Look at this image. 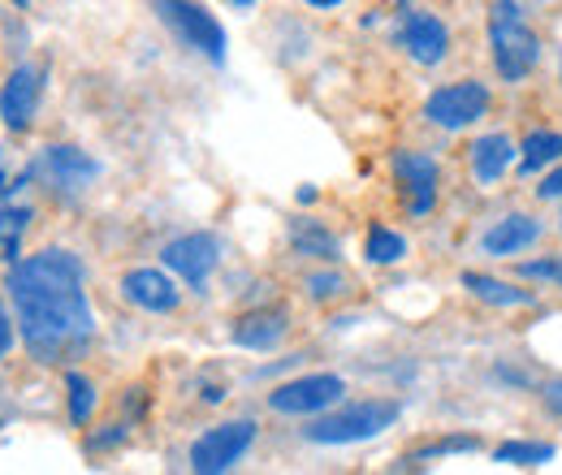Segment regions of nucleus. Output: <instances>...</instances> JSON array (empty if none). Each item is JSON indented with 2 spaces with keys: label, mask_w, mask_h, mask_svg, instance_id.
<instances>
[{
  "label": "nucleus",
  "mask_w": 562,
  "mask_h": 475,
  "mask_svg": "<svg viewBox=\"0 0 562 475\" xmlns=\"http://www.w3.org/2000/svg\"><path fill=\"white\" fill-rule=\"evenodd\" d=\"M31 220V207H0V247H4V260L13 264L18 260V238Z\"/></svg>",
  "instance_id": "obj_24"
},
{
  "label": "nucleus",
  "mask_w": 562,
  "mask_h": 475,
  "mask_svg": "<svg viewBox=\"0 0 562 475\" xmlns=\"http://www.w3.org/2000/svg\"><path fill=\"white\" fill-rule=\"evenodd\" d=\"M559 69H562V61H559Z\"/></svg>",
  "instance_id": "obj_34"
},
{
  "label": "nucleus",
  "mask_w": 562,
  "mask_h": 475,
  "mask_svg": "<svg viewBox=\"0 0 562 475\" xmlns=\"http://www.w3.org/2000/svg\"><path fill=\"white\" fill-rule=\"evenodd\" d=\"M493 459L506 463V467H546V463H554V445H546V441H502L493 450Z\"/></svg>",
  "instance_id": "obj_20"
},
{
  "label": "nucleus",
  "mask_w": 562,
  "mask_h": 475,
  "mask_svg": "<svg viewBox=\"0 0 562 475\" xmlns=\"http://www.w3.org/2000/svg\"><path fill=\"white\" fill-rule=\"evenodd\" d=\"M285 329H290L285 307H260V312H247V316L234 325V346L265 354V350H278L281 338H285Z\"/></svg>",
  "instance_id": "obj_15"
},
{
  "label": "nucleus",
  "mask_w": 562,
  "mask_h": 475,
  "mask_svg": "<svg viewBox=\"0 0 562 475\" xmlns=\"http://www.w3.org/2000/svg\"><path fill=\"white\" fill-rule=\"evenodd\" d=\"M229 4H238V9H251V4H256V0H229Z\"/></svg>",
  "instance_id": "obj_32"
},
{
  "label": "nucleus",
  "mask_w": 562,
  "mask_h": 475,
  "mask_svg": "<svg viewBox=\"0 0 562 475\" xmlns=\"http://www.w3.org/2000/svg\"><path fill=\"white\" fill-rule=\"evenodd\" d=\"M363 256L372 264H398L407 256V238L394 234V229H385V225H372L368 229V242H363Z\"/></svg>",
  "instance_id": "obj_21"
},
{
  "label": "nucleus",
  "mask_w": 562,
  "mask_h": 475,
  "mask_svg": "<svg viewBox=\"0 0 562 475\" xmlns=\"http://www.w3.org/2000/svg\"><path fill=\"white\" fill-rule=\"evenodd\" d=\"M44 78H48V73L40 66H18L9 73V82L0 87V122H4L13 135L35 122L40 100H44Z\"/></svg>",
  "instance_id": "obj_10"
},
{
  "label": "nucleus",
  "mask_w": 562,
  "mask_h": 475,
  "mask_svg": "<svg viewBox=\"0 0 562 475\" xmlns=\"http://www.w3.org/2000/svg\"><path fill=\"white\" fill-rule=\"evenodd\" d=\"M256 445V423L251 419H229L209 428L195 445H191V472L200 475H221L234 463H243V454Z\"/></svg>",
  "instance_id": "obj_7"
},
{
  "label": "nucleus",
  "mask_w": 562,
  "mask_h": 475,
  "mask_svg": "<svg viewBox=\"0 0 562 475\" xmlns=\"http://www.w3.org/2000/svg\"><path fill=\"white\" fill-rule=\"evenodd\" d=\"M394 178L407 195V207L412 216H428L432 204H437V182H441V169L432 156L424 151H394Z\"/></svg>",
  "instance_id": "obj_11"
},
{
  "label": "nucleus",
  "mask_w": 562,
  "mask_h": 475,
  "mask_svg": "<svg viewBox=\"0 0 562 475\" xmlns=\"http://www.w3.org/2000/svg\"><path fill=\"white\" fill-rule=\"evenodd\" d=\"M290 247H294L299 256H312V260H325V264L342 260V242H338L321 220H312V216H299V220L290 225Z\"/></svg>",
  "instance_id": "obj_17"
},
{
  "label": "nucleus",
  "mask_w": 562,
  "mask_h": 475,
  "mask_svg": "<svg viewBox=\"0 0 562 475\" xmlns=\"http://www.w3.org/2000/svg\"><path fill=\"white\" fill-rule=\"evenodd\" d=\"M515 143H510V135H481L476 143H472V173H476V182H485V186H493L506 169H510V160H515Z\"/></svg>",
  "instance_id": "obj_16"
},
{
  "label": "nucleus",
  "mask_w": 562,
  "mask_h": 475,
  "mask_svg": "<svg viewBox=\"0 0 562 475\" xmlns=\"http://www.w3.org/2000/svg\"><path fill=\"white\" fill-rule=\"evenodd\" d=\"M9 346H13V320H9V312H4V303H0V359L9 354Z\"/></svg>",
  "instance_id": "obj_28"
},
{
  "label": "nucleus",
  "mask_w": 562,
  "mask_h": 475,
  "mask_svg": "<svg viewBox=\"0 0 562 475\" xmlns=\"http://www.w3.org/2000/svg\"><path fill=\"white\" fill-rule=\"evenodd\" d=\"M347 394V381L334 372H316V376H299L285 381L269 394V407L278 415H325L329 407H338Z\"/></svg>",
  "instance_id": "obj_8"
},
{
  "label": "nucleus",
  "mask_w": 562,
  "mask_h": 475,
  "mask_svg": "<svg viewBox=\"0 0 562 475\" xmlns=\"http://www.w3.org/2000/svg\"><path fill=\"white\" fill-rule=\"evenodd\" d=\"M559 229H562V220H559Z\"/></svg>",
  "instance_id": "obj_33"
},
{
  "label": "nucleus",
  "mask_w": 562,
  "mask_h": 475,
  "mask_svg": "<svg viewBox=\"0 0 562 475\" xmlns=\"http://www.w3.org/2000/svg\"><path fill=\"white\" fill-rule=\"evenodd\" d=\"M541 398H546V407H550L562 419V381H550V385L541 389Z\"/></svg>",
  "instance_id": "obj_29"
},
{
  "label": "nucleus",
  "mask_w": 562,
  "mask_h": 475,
  "mask_svg": "<svg viewBox=\"0 0 562 475\" xmlns=\"http://www.w3.org/2000/svg\"><path fill=\"white\" fill-rule=\"evenodd\" d=\"M122 294L126 303H135L139 312H151V316H165V312H178L182 303V290L173 285V276L160 269H135L122 276Z\"/></svg>",
  "instance_id": "obj_13"
},
{
  "label": "nucleus",
  "mask_w": 562,
  "mask_h": 475,
  "mask_svg": "<svg viewBox=\"0 0 562 475\" xmlns=\"http://www.w3.org/2000/svg\"><path fill=\"white\" fill-rule=\"evenodd\" d=\"M398 44L407 48V57L412 61H420V66H437V61H446V53H450V31H446V22L437 18V13H407L403 18V31H398Z\"/></svg>",
  "instance_id": "obj_12"
},
{
  "label": "nucleus",
  "mask_w": 562,
  "mask_h": 475,
  "mask_svg": "<svg viewBox=\"0 0 562 475\" xmlns=\"http://www.w3.org/2000/svg\"><path fill=\"white\" fill-rule=\"evenodd\" d=\"M13 298L18 333L35 363H66L95 338V316L87 298V269L74 251L48 247L40 256L13 260L4 276Z\"/></svg>",
  "instance_id": "obj_1"
},
{
  "label": "nucleus",
  "mask_w": 562,
  "mask_h": 475,
  "mask_svg": "<svg viewBox=\"0 0 562 475\" xmlns=\"http://www.w3.org/2000/svg\"><path fill=\"white\" fill-rule=\"evenodd\" d=\"M490 48L493 66L506 82H524L541 61V39L528 26L524 9L515 0H493L490 9Z\"/></svg>",
  "instance_id": "obj_2"
},
{
  "label": "nucleus",
  "mask_w": 562,
  "mask_h": 475,
  "mask_svg": "<svg viewBox=\"0 0 562 475\" xmlns=\"http://www.w3.org/2000/svg\"><path fill=\"white\" fill-rule=\"evenodd\" d=\"M122 437H126V423H113V428H109L104 437H91V450H104V445H117Z\"/></svg>",
  "instance_id": "obj_30"
},
{
  "label": "nucleus",
  "mask_w": 562,
  "mask_h": 475,
  "mask_svg": "<svg viewBox=\"0 0 562 475\" xmlns=\"http://www.w3.org/2000/svg\"><path fill=\"white\" fill-rule=\"evenodd\" d=\"M537 200H562V160H559V169H550V173L541 178Z\"/></svg>",
  "instance_id": "obj_27"
},
{
  "label": "nucleus",
  "mask_w": 562,
  "mask_h": 475,
  "mask_svg": "<svg viewBox=\"0 0 562 475\" xmlns=\"http://www.w3.org/2000/svg\"><path fill=\"white\" fill-rule=\"evenodd\" d=\"M307 4H312V9H338L342 0H307Z\"/></svg>",
  "instance_id": "obj_31"
},
{
  "label": "nucleus",
  "mask_w": 562,
  "mask_h": 475,
  "mask_svg": "<svg viewBox=\"0 0 562 475\" xmlns=\"http://www.w3.org/2000/svg\"><path fill=\"white\" fill-rule=\"evenodd\" d=\"M524 281H541V285H562V256H541V260H524L519 264Z\"/></svg>",
  "instance_id": "obj_25"
},
{
  "label": "nucleus",
  "mask_w": 562,
  "mask_h": 475,
  "mask_svg": "<svg viewBox=\"0 0 562 475\" xmlns=\"http://www.w3.org/2000/svg\"><path fill=\"white\" fill-rule=\"evenodd\" d=\"M463 290H472V298H481V303H490V307H532V303H537L532 290L506 285V281L485 276V272H463Z\"/></svg>",
  "instance_id": "obj_18"
},
{
  "label": "nucleus",
  "mask_w": 562,
  "mask_h": 475,
  "mask_svg": "<svg viewBox=\"0 0 562 475\" xmlns=\"http://www.w3.org/2000/svg\"><path fill=\"white\" fill-rule=\"evenodd\" d=\"M66 389H70V423L82 428V423L95 415V385H91L82 372H70V376H66Z\"/></svg>",
  "instance_id": "obj_23"
},
{
  "label": "nucleus",
  "mask_w": 562,
  "mask_h": 475,
  "mask_svg": "<svg viewBox=\"0 0 562 475\" xmlns=\"http://www.w3.org/2000/svg\"><path fill=\"white\" fill-rule=\"evenodd\" d=\"M160 264L169 272H178L191 290H204L212 269L221 264V242H216V234H204V229L182 234V238H173V242L160 251Z\"/></svg>",
  "instance_id": "obj_9"
},
{
  "label": "nucleus",
  "mask_w": 562,
  "mask_h": 475,
  "mask_svg": "<svg viewBox=\"0 0 562 475\" xmlns=\"http://www.w3.org/2000/svg\"><path fill=\"white\" fill-rule=\"evenodd\" d=\"M31 169H35V178H40L53 195H61V200H74L82 186H91V182L100 178V160H91L82 147H70V143L44 147V151L31 160Z\"/></svg>",
  "instance_id": "obj_5"
},
{
  "label": "nucleus",
  "mask_w": 562,
  "mask_h": 475,
  "mask_svg": "<svg viewBox=\"0 0 562 475\" xmlns=\"http://www.w3.org/2000/svg\"><path fill=\"white\" fill-rule=\"evenodd\" d=\"M537 238H541V220H537V216H528V212H510V216L493 220L490 229H485L481 251L493 256V260H506V256L528 251Z\"/></svg>",
  "instance_id": "obj_14"
},
{
  "label": "nucleus",
  "mask_w": 562,
  "mask_h": 475,
  "mask_svg": "<svg viewBox=\"0 0 562 475\" xmlns=\"http://www.w3.org/2000/svg\"><path fill=\"white\" fill-rule=\"evenodd\" d=\"M481 450V441L472 437V432H459V437H446V441H432V445H424L416 454H407L403 463L407 467H420V463H432V459H450V454H476Z\"/></svg>",
  "instance_id": "obj_22"
},
{
  "label": "nucleus",
  "mask_w": 562,
  "mask_h": 475,
  "mask_svg": "<svg viewBox=\"0 0 562 475\" xmlns=\"http://www.w3.org/2000/svg\"><path fill=\"white\" fill-rule=\"evenodd\" d=\"M156 13L187 48L204 53L212 66H225V26L200 0H156Z\"/></svg>",
  "instance_id": "obj_4"
},
{
  "label": "nucleus",
  "mask_w": 562,
  "mask_h": 475,
  "mask_svg": "<svg viewBox=\"0 0 562 475\" xmlns=\"http://www.w3.org/2000/svg\"><path fill=\"white\" fill-rule=\"evenodd\" d=\"M490 113V87L476 82V78H463V82H446L428 95L424 104V117L441 131H468L472 122H481Z\"/></svg>",
  "instance_id": "obj_6"
},
{
  "label": "nucleus",
  "mask_w": 562,
  "mask_h": 475,
  "mask_svg": "<svg viewBox=\"0 0 562 475\" xmlns=\"http://www.w3.org/2000/svg\"><path fill=\"white\" fill-rule=\"evenodd\" d=\"M342 290H347L342 272H312V276H307V294H312V298H338Z\"/></svg>",
  "instance_id": "obj_26"
},
{
  "label": "nucleus",
  "mask_w": 562,
  "mask_h": 475,
  "mask_svg": "<svg viewBox=\"0 0 562 475\" xmlns=\"http://www.w3.org/2000/svg\"><path fill=\"white\" fill-rule=\"evenodd\" d=\"M398 415H403V407L394 398H368V403H351V407H338L312 419L303 428V437L316 445H355V441H372L385 428H394Z\"/></svg>",
  "instance_id": "obj_3"
},
{
  "label": "nucleus",
  "mask_w": 562,
  "mask_h": 475,
  "mask_svg": "<svg viewBox=\"0 0 562 475\" xmlns=\"http://www.w3.org/2000/svg\"><path fill=\"white\" fill-rule=\"evenodd\" d=\"M562 160V135L554 131H532V135L524 138V147H519V173H537V169H546V165H559Z\"/></svg>",
  "instance_id": "obj_19"
}]
</instances>
